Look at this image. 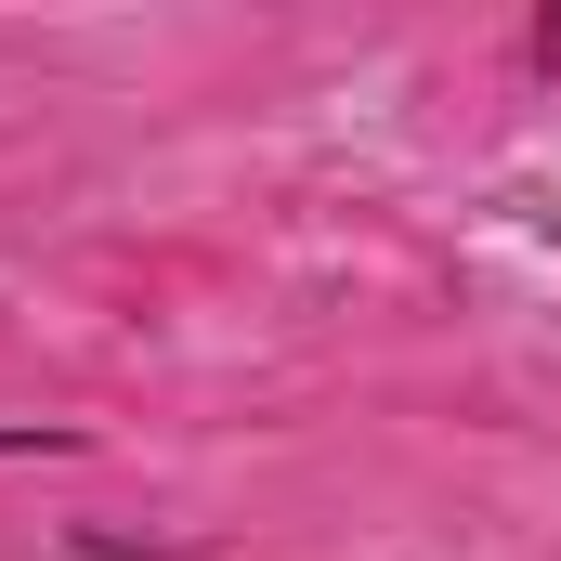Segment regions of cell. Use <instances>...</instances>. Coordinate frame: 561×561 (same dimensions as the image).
<instances>
[{"label":"cell","mask_w":561,"mask_h":561,"mask_svg":"<svg viewBox=\"0 0 561 561\" xmlns=\"http://www.w3.org/2000/svg\"><path fill=\"white\" fill-rule=\"evenodd\" d=\"M66 549H79V561H183V536H105V523H79Z\"/></svg>","instance_id":"1"},{"label":"cell","mask_w":561,"mask_h":561,"mask_svg":"<svg viewBox=\"0 0 561 561\" xmlns=\"http://www.w3.org/2000/svg\"><path fill=\"white\" fill-rule=\"evenodd\" d=\"M523 53H536V66H549V79H561V0H549V13H536V26H523Z\"/></svg>","instance_id":"2"}]
</instances>
